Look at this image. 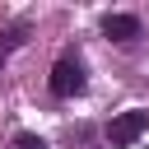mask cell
<instances>
[{"instance_id": "1", "label": "cell", "mask_w": 149, "mask_h": 149, "mask_svg": "<svg viewBox=\"0 0 149 149\" xmlns=\"http://www.w3.org/2000/svg\"><path fill=\"white\" fill-rule=\"evenodd\" d=\"M47 84H51L56 98H74V93H84V84H88V79H84V61H79V56H61V61L51 65V79H47Z\"/></svg>"}, {"instance_id": "2", "label": "cell", "mask_w": 149, "mask_h": 149, "mask_svg": "<svg viewBox=\"0 0 149 149\" xmlns=\"http://www.w3.org/2000/svg\"><path fill=\"white\" fill-rule=\"evenodd\" d=\"M144 130H149V112H140V107H135V112H121V116L107 126V144H112V149H126V144H135Z\"/></svg>"}, {"instance_id": "3", "label": "cell", "mask_w": 149, "mask_h": 149, "mask_svg": "<svg viewBox=\"0 0 149 149\" xmlns=\"http://www.w3.org/2000/svg\"><path fill=\"white\" fill-rule=\"evenodd\" d=\"M102 33H107L112 42H135L144 28H140L135 14H107V19H102Z\"/></svg>"}, {"instance_id": "4", "label": "cell", "mask_w": 149, "mask_h": 149, "mask_svg": "<svg viewBox=\"0 0 149 149\" xmlns=\"http://www.w3.org/2000/svg\"><path fill=\"white\" fill-rule=\"evenodd\" d=\"M23 42V28H14V33H5V42H0V61L9 56V47H19Z\"/></svg>"}, {"instance_id": "5", "label": "cell", "mask_w": 149, "mask_h": 149, "mask_svg": "<svg viewBox=\"0 0 149 149\" xmlns=\"http://www.w3.org/2000/svg\"><path fill=\"white\" fill-rule=\"evenodd\" d=\"M9 149H47V144H42L37 135H14V144H9Z\"/></svg>"}]
</instances>
